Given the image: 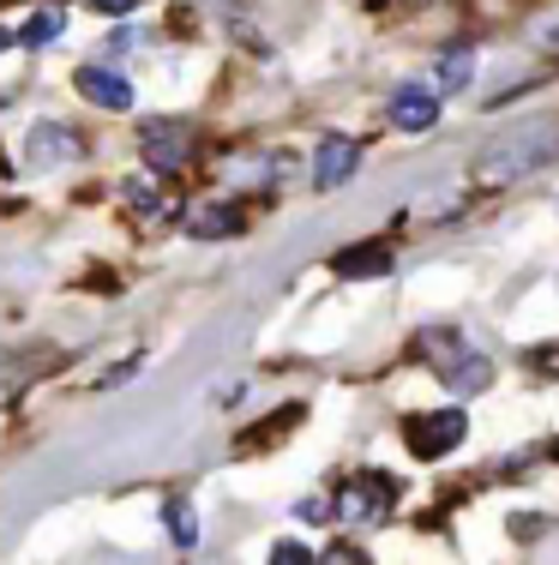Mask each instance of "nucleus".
<instances>
[{
	"label": "nucleus",
	"instance_id": "3",
	"mask_svg": "<svg viewBox=\"0 0 559 565\" xmlns=\"http://www.w3.org/2000/svg\"><path fill=\"white\" fill-rule=\"evenodd\" d=\"M463 434H470V422H463V409H439V415H416V422L404 427L409 451L421 457V463H439V457H451L463 446Z\"/></svg>",
	"mask_w": 559,
	"mask_h": 565
},
{
	"label": "nucleus",
	"instance_id": "21",
	"mask_svg": "<svg viewBox=\"0 0 559 565\" xmlns=\"http://www.w3.org/2000/svg\"><path fill=\"white\" fill-rule=\"evenodd\" d=\"M0 49H12V31H7V24H0Z\"/></svg>",
	"mask_w": 559,
	"mask_h": 565
},
{
	"label": "nucleus",
	"instance_id": "9",
	"mask_svg": "<svg viewBox=\"0 0 559 565\" xmlns=\"http://www.w3.org/2000/svg\"><path fill=\"white\" fill-rule=\"evenodd\" d=\"M391 120L404 132H421V127H433L439 120V90H428V85H404L391 97Z\"/></svg>",
	"mask_w": 559,
	"mask_h": 565
},
{
	"label": "nucleus",
	"instance_id": "2",
	"mask_svg": "<svg viewBox=\"0 0 559 565\" xmlns=\"http://www.w3.org/2000/svg\"><path fill=\"white\" fill-rule=\"evenodd\" d=\"M397 476H379V469H362V476H350L343 481V493H337V518L343 523H379L385 511L397 505Z\"/></svg>",
	"mask_w": 559,
	"mask_h": 565
},
{
	"label": "nucleus",
	"instance_id": "4",
	"mask_svg": "<svg viewBox=\"0 0 559 565\" xmlns=\"http://www.w3.org/2000/svg\"><path fill=\"white\" fill-rule=\"evenodd\" d=\"M139 151H144V163H151V169L175 174L186 157H193V127H186V120H144V127H139Z\"/></svg>",
	"mask_w": 559,
	"mask_h": 565
},
{
	"label": "nucleus",
	"instance_id": "13",
	"mask_svg": "<svg viewBox=\"0 0 559 565\" xmlns=\"http://www.w3.org/2000/svg\"><path fill=\"white\" fill-rule=\"evenodd\" d=\"M61 31H66V12H61V7H43V12H31V24L19 31V43H24V49H49Z\"/></svg>",
	"mask_w": 559,
	"mask_h": 565
},
{
	"label": "nucleus",
	"instance_id": "10",
	"mask_svg": "<svg viewBox=\"0 0 559 565\" xmlns=\"http://www.w3.org/2000/svg\"><path fill=\"white\" fill-rule=\"evenodd\" d=\"M487 380H494V361H487V355H463V349H458V355L445 361V385H451L458 397L487 392Z\"/></svg>",
	"mask_w": 559,
	"mask_h": 565
},
{
	"label": "nucleus",
	"instance_id": "17",
	"mask_svg": "<svg viewBox=\"0 0 559 565\" xmlns=\"http://www.w3.org/2000/svg\"><path fill=\"white\" fill-rule=\"evenodd\" d=\"M271 559H277V565H308L313 554H308L301 542H277V547H271Z\"/></svg>",
	"mask_w": 559,
	"mask_h": 565
},
{
	"label": "nucleus",
	"instance_id": "18",
	"mask_svg": "<svg viewBox=\"0 0 559 565\" xmlns=\"http://www.w3.org/2000/svg\"><path fill=\"white\" fill-rule=\"evenodd\" d=\"M536 43H541V49H559V7H553L548 19L536 24Z\"/></svg>",
	"mask_w": 559,
	"mask_h": 565
},
{
	"label": "nucleus",
	"instance_id": "19",
	"mask_svg": "<svg viewBox=\"0 0 559 565\" xmlns=\"http://www.w3.org/2000/svg\"><path fill=\"white\" fill-rule=\"evenodd\" d=\"M132 49H139V36H132V31H115V36H109V55H115V61L132 55Z\"/></svg>",
	"mask_w": 559,
	"mask_h": 565
},
{
	"label": "nucleus",
	"instance_id": "11",
	"mask_svg": "<svg viewBox=\"0 0 559 565\" xmlns=\"http://www.w3.org/2000/svg\"><path fill=\"white\" fill-rule=\"evenodd\" d=\"M241 205H193V217H186V228L193 235H205V241H229V235H241Z\"/></svg>",
	"mask_w": 559,
	"mask_h": 565
},
{
	"label": "nucleus",
	"instance_id": "15",
	"mask_svg": "<svg viewBox=\"0 0 559 565\" xmlns=\"http://www.w3.org/2000/svg\"><path fill=\"white\" fill-rule=\"evenodd\" d=\"M524 367L536 373V380H559V343H536L524 355Z\"/></svg>",
	"mask_w": 559,
	"mask_h": 565
},
{
	"label": "nucleus",
	"instance_id": "5",
	"mask_svg": "<svg viewBox=\"0 0 559 565\" xmlns=\"http://www.w3.org/2000/svg\"><path fill=\"white\" fill-rule=\"evenodd\" d=\"M362 163V139H343V132H331L325 145L313 151V186L319 193H331V186H343Z\"/></svg>",
	"mask_w": 559,
	"mask_h": 565
},
{
	"label": "nucleus",
	"instance_id": "20",
	"mask_svg": "<svg viewBox=\"0 0 559 565\" xmlns=\"http://www.w3.org/2000/svg\"><path fill=\"white\" fill-rule=\"evenodd\" d=\"M90 7H97V12H109V19H127V12L139 7V0H90Z\"/></svg>",
	"mask_w": 559,
	"mask_h": 565
},
{
	"label": "nucleus",
	"instance_id": "7",
	"mask_svg": "<svg viewBox=\"0 0 559 565\" xmlns=\"http://www.w3.org/2000/svg\"><path fill=\"white\" fill-rule=\"evenodd\" d=\"M78 90H85L97 109H115V115L132 109V85L115 73V66H78Z\"/></svg>",
	"mask_w": 559,
	"mask_h": 565
},
{
	"label": "nucleus",
	"instance_id": "6",
	"mask_svg": "<svg viewBox=\"0 0 559 565\" xmlns=\"http://www.w3.org/2000/svg\"><path fill=\"white\" fill-rule=\"evenodd\" d=\"M24 157H31L36 169H55V163H73V157H85V145H78L73 127H61V120H43V127H31V145H24Z\"/></svg>",
	"mask_w": 559,
	"mask_h": 565
},
{
	"label": "nucleus",
	"instance_id": "16",
	"mask_svg": "<svg viewBox=\"0 0 559 565\" xmlns=\"http://www.w3.org/2000/svg\"><path fill=\"white\" fill-rule=\"evenodd\" d=\"M139 367H144V355H127L121 367H109V373H103L97 385H103V392H115V385H127V380H132V373H139Z\"/></svg>",
	"mask_w": 559,
	"mask_h": 565
},
{
	"label": "nucleus",
	"instance_id": "22",
	"mask_svg": "<svg viewBox=\"0 0 559 565\" xmlns=\"http://www.w3.org/2000/svg\"><path fill=\"white\" fill-rule=\"evenodd\" d=\"M0 109H7V97H0Z\"/></svg>",
	"mask_w": 559,
	"mask_h": 565
},
{
	"label": "nucleus",
	"instance_id": "1",
	"mask_svg": "<svg viewBox=\"0 0 559 565\" xmlns=\"http://www.w3.org/2000/svg\"><path fill=\"white\" fill-rule=\"evenodd\" d=\"M559 157V120H529V127L494 139L482 157H475V186L482 193H499V186H517L524 174H541Z\"/></svg>",
	"mask_w": 559,
	"mask_h": 565
},
{
	"label": "nucleus",
	"instance_id": "8",
	"mask_svg": "<svg viewBox=\"0 0 559 565\" xmlns=\"http://www.w3.org/2000/svg\"><path fill=\"white\" fill-rule=\"evenodd\" d=\"M331 271H337V277H385V271H391V241H362V247H343L337 253V259H331Z\"/></svg>",
	"mask_w": 559,
	"mask_h": 565
},
{
	"label": "nucleus",
	"instance_id": "12",
	"mask_svg": "<svg viewBox=\"0 0 559 565\" xmlns=\"http://www.w3.org/2000/svg\"><path fill=\"white\" fill-rule=\"evenodd\" d=\"M470 66H475L470 43H451L445 55L433 61V90H463V85H470Z\"/></svg>",
	"mask_w": 559,
	"mask_h": 565
},
{
	"label": "nucleus",
	"instance_id": "14",
	"mask_svg": "<svg viewBox=\"0 0 559 565\" xmlns=\"http://www.w3.org/2000/svg\"><path fill=\"white\" fill-rule=\"evenodd\" d=\"M163 523H169V542H175V547H193L198 542V511L186 505V500H169L163 505Z\"/></svg>",
	"mask_w": 559,
	"mask_h": 565
}]
</instances>
